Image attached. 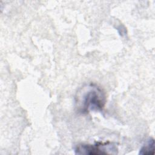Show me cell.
Returning a JSON list of instances; mask_svg holds the SVG:
<instances>
[{"instance_id":"1","label":"cell","mask_w":155,"mask_h":155,"mask_svg":"<svg viewBox=\"0 0 155 155\" xmlns=\"http://www.w3.org/2000/svg\"><path fill=\"white\" fill-rule=\"evenodd\" d=\"M106 102L104 91L93 83L86 84L81 87L75 97L77 111L81 114H88L90 111H102Z\"/></svg>"},{"instance_id":"2","label":"cell","mask_w":155,"mask_h":155,"mask_svg":"<svg viewBox=\"0 0 155 155\" xmlns=\"http://www.w3.org/2000/svg\"><path fill=\"white\" fill-rule=\"evenodd\" d=\"M107 150H117L115 145L109 141L105 142H96L94 144H79L74 148L76 154L99 155L109 153Z\"/></svg>"},{"instance_id":"3","label":"cell","mask_w":155,"mask_h":155,"mask_svg":"<svg viewBox=\"0 0 155 155\" xmlns=\"http://www.w3.org/2000/svg\"><path fill=\"white\" fill-rule=\"evenodd\" d=\"M154 140L150 137L142 145L139 150V154H154Z\"/></svg>"}]
</instances>
